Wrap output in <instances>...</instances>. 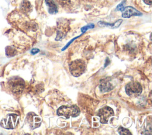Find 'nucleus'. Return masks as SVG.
<instances>
[{
  "label": "nucleus",
  "instance_id": "nucleus-8",
  "mask_svg": "<svg viewBox=\"0 0 152 135\" xmlns=\"http://www.w3.org/2000/svg\"><path fill=\"white\" fill-rule=\"evenodd\" d=\"M45 3L48 7V12L51 14H55L58 12V8L53 0H45Z\"/></svg>",
  "mask_w": 152,
  "mask_h": 135
},
{
  "label": "nucleus",
  "instance_id": "nucleus-4",
  "mask_svg": "<svg viewBox=\"0 0 152 135\" xmlns=\"http://www.w3.org/2000/svg\"><path fill=\"white\" fill-rule=\"evenodd\" d=\"M142 91L141 85L136 81H132L127 84L125 86V92L126 94L131 96H136L140 95Z\"/></svg>",
  "mask_w": 152,
  "mask_h": 135
},
{
  "label": "nucleus",
  "instance_id": "nucleus-12",
  "mask_svg": "<svg viewBox=\"0 0 152 135\" xmlns=\"http://www.w3.org/2000/svg\"><path fill=\"white\" fill-rule=\"evenodd\" d=\"M118 131L119 134L121 135H128V134L131 135L132 134L128 129L122 127H119Z\"/></svg>",
  "mask_w": 152,
  "mask_h": 135
},
{
  "label": "nucleus",
  "instance_id": "nucleus-16",
  "mask_svg": "<svg viewBox=\"0 0 152 135\" xmlns=\"http://www.w3.org/2000/svg\"><path fill=\"white\" fill-rule=\"evenodd\" d=\"M80 36H81V35H80V36H77V37H74V39H72V40H70V41H69V42H68V43H67V44H66V45L65 46V47H64V48H62V51H64V50H65V49H66V48H67V47H68V46H69V45H70V44H71V43L72 42V41H74L75 39H76L77 38H78V37H80Z\"/></svg>",
  "mask_w": 152,
  "mask_h": 135
},
{
  "label": "nucleus",
  "instance_id": "nucleus-19",
  "mask_svg": "<svg viewBox=\"0 0 152 135\" xmlns=\"http://www.w3.org/2000/svg\"><path fill=\"white\" fill-rule=\"evenodd\" d=\"M106 62H105V64H104V67H106L108 64H109V63H110V60H109V59L108 58H106V61H105Z\"/></svg>",
  "mask_w": 152,
  "mask_h": 135
},
{
  "label": "nucleus",
  "instance_id": "nucleus-15",
  "mask_svg": "<svg viewBox=\"0 0 152 135\" xmlns=\"http://www.w3.org/2000/svg\"><path fill=\"white\" fill-rule=\"evenodd\" d=\"M125 3V0H124L121 3H120L117 7H116V10L117 11H122L124 8V4Z\"/></svg>",
  "mask_w": 152,
  "mask_h": 135
},
{
  "label": "nucleus",
  "instance_id": "nucleus-11",
  "mask_svg": "<svg viewBox=\"0 0 152 135\" xmlns=\"http://www.w3.org/2000/svg\"><path fill=\"white\" fill-rule=\"evenodd\" d=\"M113 88V87L112 86V85L108 81L103 82L99 86V89L102 92H109V91L112 90Z\"/></svg>",
  "mask_w": 152,
  "mask_h": 135
},
{
  "label": "nucleus",
  "instance_id": "nucleus-6",
  "mask_svg": "<svg viewBox=\"0 0 152 135\" xmlns=\"http://www.w3.org/2000/svg\"><path fill=\"white\" fill-rule=\"evenodd\" d=\"M27 119L29 125L31 128H37L41 124V118L34 113L31 112L28 114Z\"/></svg>",
  "mask_w": 152,
  "mask_h": 135
},
{
  "label": "nucleus",
  "instance_id": "nucleus-9",
  "mask_svg": "<svg viewBox=\"0 0 152 135\" xmlns=\"http://www.w3.org/2000/svg\"><path fill=\"white\" fill-rule=\"evenodd\" d=\"M122 22V19H119V20H117L114 23H107L103 22V21H99L98 23V25L100 26H107V27H109L112 29H115V28H118L121 24Z\"/></svg>",
  "mask_w": 152,
  "mask_h": 135
},
{
  "label": "nucleus",
  "instance_id": "nucleus-2",
  "mask_svg": "<svg viewBox=\"0 0 152 135\" xmlns=\"http://www.w3.org/2000/svg\"><path fill=\"white\" fill-rule=\"evenodd\" d=\"M86 68V64L82 59L73 61L69 64V69L71 74L74 77H79L83 74Z\"/></svg>",
  "mask_w": 152,
  "mask_h": 135
},
{
  "label": "nucleus",
  "instance_id": "nucleus-5",
  "mask_svg": "<svg viewBox=\"0 0 152 135\" xmlns=\"http://www.w3.org/2000/svg\"><path fill=\"white\" fill-rule=\"evenodd\" d=\"M114 115L113 110L109 106H106L101 108L98 112V116L100 117V121L102 123H107L109 118Z\"/></svg>",
  "mask_w": 152,
  "mask_h": 135
},
{
  "label": "nucleus",
  "instance_id": "nucleus-18",
  "mask_svg": "<svg viewBox=\"0 0 152 135\" xmlns=\"http://www.w3.org/2000/svg\"><path fill=\"white\" fill-rule=\"evenodd\" d=\"M143 1L147 5H151V2H152V0H143Z\"/></svg>",
  "mask_w": 152,
  "mask_h": 135
},
{
  "label": "nucleus",
  "instance_id": "nucleus-1",
  "mask_svg": "<svg viewBox=\"0 0 152 135\" xmlns=\"http://www.w3.org/2000/svg\"><path fill=\"white\" fill-rule=\"evenodd\" d=\"M57 115L59 116L65 117L66 118L71 117H76L79 115L80 110L76 105L68 106H61L57 110Z\"/></svg>",
  "mask_w": 152,
  "mask_h": 135
},
{
  "label": "nucleus",
  "instance_id": "nucleus-7",
  "mask_svg": "<svg viewBox=\"0 0 152 135\" xmlns=\"http://www.w3.org/2000/svg\"><path fill=\"white\" fill-rule=\"evenodd\" d=\"M122 12V16L124 18H129L133 15H141L142 13L139 11L137 10L132 7L128 6L124 7L121 11Z\"/></svg>",
  "mask_w": 152,
  "mask_h": 135
},
{
  "label": "nucleus",
  "instance_id": "nucleus-3",
  "mask_svg": "<svg viewBox=\"0 0 152 135\" xmlns=\"http://www.w3.org/2000/svg\"><path fill=\"white\" fill-rule=\"evenodd\" d=\"M8 86L11 92L15 94H20L24 87V81L20 77H15L8 81Z\"/></svg>",
  "mask_w": 152,
  "mask_h": 135
},
{
  "label": "nucleus",
  "instance_id": "nucleus-10",
  "mask_svg": "<svg viewBox=\"0 0 152 135\" xmlns=\"http://www.w3.org/2000/svg\"><path fill=\"white\" fill-rule=\"evenodd\" d=\"M21 10L24 13H28L31 10V6L27 0H23L21 4Z\"/></svg>",
  "mask_w": 152,
  "mask_h": 135
},
{
  "label": "nucleus",
  "instance_id": "nucleus-13",
  "mask_svg": "<svg viewBox=\"0 0 152 135\" xmlns=\"http://www.w3.org/2000/svg\"><path fill=\"white\" fill-rule=\"evenodd\" d=\"M15 54V51L11 48V47H8L6 48V55H8V56H14Z\"/></svg>",
  "mask_w": 152,
  "mask_h": 135
},
{
  "label": "nucleus",
  "instance_id": "nucleus-17",
  "mask_svg": "<svg viewBox=\"0 0 152 135\" xmlns=\"http://www.w3.org/2000/svg\"><path fill=\"white\" fill-rule=\"evenodd\" d=\"M39 51H40V50L39 49H37V48H33V49H32L31 50V54L32 55H35V54H37L38 52H39Z\"/></svg>",
  "mask_w": 152,
  "mask_h": 135
},
{
  "label": "nucleus",
  "instance_id": "nucleus-14",
  "mask_svg": "<svg viewBox=\"0 0 152 135\" xmlns=\"http://www.w3.org/2000/svg\"><path fill=\"white\" fill-rule=\"evenodd\" d=\"M94 24L90 23V24H87V26H85L83 27L81 29V32H82L83 33H85L87 30L90 29H93V28H94Z\"/></svg>",
  "mask_w": 152,
  "mask_h": 135
}]
</instances>
